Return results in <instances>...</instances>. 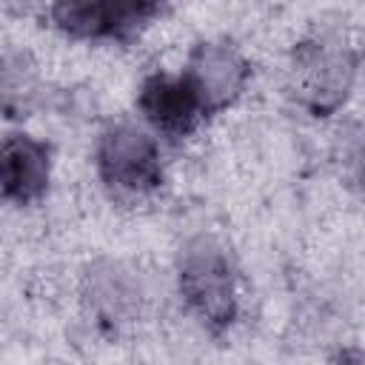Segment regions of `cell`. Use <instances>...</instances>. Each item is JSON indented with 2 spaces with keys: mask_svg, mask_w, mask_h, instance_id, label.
Instances as JSON below:
<instances>
[{
  "mask_svg": "<svg viewBox=\"0 0 365 365\" xmlns=\"http://www.w3.org/2000/svg\"><path fill=\"white\" fill-rule=\"evenodd\" d=\"M177 288L188 311L208 334L220 336L237 322V268L228 248L217 237L197 234L182 245L177 259Z\"/></svg>",
  "mask_w": 365,
  "mask_h": 365,
  "instance_id": "1",
  "label": "cell"
},
{
  "mask_svg": "<svg viewBox=\"0 0 365 365\" xmlns=\"http://www.w3.org/2000/svg\"><path fill=\"white\" fill-rule=\"evenodd\" d=\"M359 54L331 37H314L294 51V94L314 117L339 111L354 88Z\"/></svg>",
  "mask_w": 365,
  "mask_h": 365,
  "instance_id": "2",
  "label": "cell"
},
{
  "mask_svg": "<svg viewBox=\"0 0 365 365\" xmlns=\"http://www.w3.org/2000/svg\"><path fill=\"white\" fill-rule=\"evenodd\" d=\"M97 174L111 194L143 197L163 185V160L157 140L134 123H111L94 151Z\"/></svg>",
  "mask_w": 365,
  "mask_h": 365,
  "instance_id": "3",
  "label": "cell"
},
{
  "mask_svg": "<svg viewBox=\"0 0 365 365\" xmlns=\"http://www.w3.org/2000/svg\"><path fill=\"white\" fill-rule=\"evenodd\" d=\"M165 9L145 0H63L48 9L51 23L77 40H134Z\"/></svg>",
  "mask_w": 365,
  "mask_h": 365,
  "instance_id": "4",
  "label": "cell"
},
{
  "mask_svg": "<svg viewBox=\"0 0 365 365\" xmlns=\"http://www.w3.org/2000/svg\"><path fill=\"white\" fill-rule=\"evenodd\" d=\"M182 77L194 88L205 117H214L242 97L251 80V63L225 37L200 40L185 60Z\"/></svg>",
  "mask_w": 365,
  "mask_h": 365,
  "instance_id": "5",
  "label": "cell"
},
{
  "mask_svg": "<svg viewBox=\"0 0 365 365\" xmlns=\"http://www.w3.org/2000/svg\"><path fill=\"white\" fill-rule=\"evenodd\" d=\"M137 108L154 131L171 140L191 137L200 128V123L208 120L188 80L182 74H165V71H154L143 80L137 94Z\"/></svg>",
  "mask_w": 365,
  "mask_h": 365,
  "instance_id": "6",
  "label": "cell"
},
{
  "mask_svg": "<svg viewBox=\"0 0 365 365\" xmlns=\"http://www.w3.org/2000/svg\"><path fill=\"white\" fill-rule=\"evenodd\" d=\"M51 182V145L14 131L0 140V197L11 205H34Z\"/></svg>",
  "mask_w": 365,
  "mask_h": 365,
  "instance_id": "7",
  "label": "cell"
},
{
  "mask_svg": "<svg viewBox=\"0 0 365 365\" xmlns=\"http://www.w3.org/2000/svg\"><path fill=\"white\" fill-rule=\"evenodd\" d=\"M83 297H86V305L94 314V319L103 328L114 331L137 314L140 279L120 262H97L86 274Z\"/></svg>",
  "mask_w": 365,
  "mask_h": 365,
  "instance_id": "8",
  "label": "cell"
},
{
  "mask_svg": "<svg viewBox=\"0 0 365 365\" xmlns=\"http://www.w3.org/2000/svg\"><path fill=\"white\" fill-rule=\"evenodd\" d=\"M43 103V80L29 54H0V114L26 120Z\"/></svg>",
  "mask_w": 365,
  "mask_h": 365,
  "instance_id": "9",
  "label": "cell"
},
{
  "mask_svg": "<svg viewBox=\"0 0 365 365\" xmlns=\"http://www.w3.org/2000/svg\"><path fill=\"white\" fill-rule=\"evenodd\" d=\"M334 365H362V351L359 348H342L336 354Z\"/></svg>",
  "mask_w": 365,
  "mask_h": 365,
  "instance_id": "10",
  "label": "cell"
}]
</instances>
